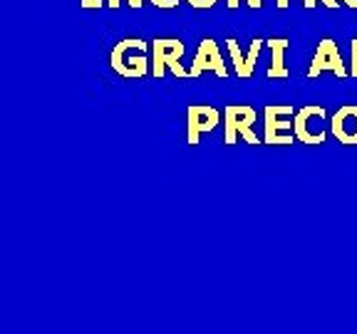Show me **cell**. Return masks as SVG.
<instances>
[{
	"label": "cell",
	"mask_w": 357,
	"mask_h": 334,
	"mask_svg": "<svg viewBox=\"0 0 357 334\" xmlns=\"http://www.w3.org/2000/svg\"><path fill=\"white\" fill-rule=\"evenodd\" d=\"M109 67L124 79H142L151 72L149 45L142 38L119 40L109 55Z\"/></svg>",
	"instance_id": "6da1fadb"
},
{
	"label": "cell",
	"mask_w": 357,
	"mask_h": 334,
	"mask_svg": "<svg viewBox=\"0 0 357 334\" xmlns=\"http://www.w3.org/2000/svg\"><path fill=\"white\" fill-rule=\"evenodd\" d=\"M293 117L296 106L290 104H268L263 109V144L271 146H290L296 144V132H293Z\"/></svg>",
	"instance_id": "7a4b0ae2"
},
{
	"label": "cell",
	"mask_w": 357,
	"mask_h": 334,
	"mask_svg": "<svg viewBox=\"0 0 357 334\" xmlns=\"http://www.w3.org/2000/svg\"><path fill=\"white\" fill-rule=\"evenodd\" d=\"M328 109L320 104H305L296 111L293 117V132H296V139L301 144L307 146H318L325 144L328 139Z\"/></svg>",
	"instance_id": "3957f363"
},
{
	"label": "cell",
	"mask_w": 357,
	"mask_h": 334,
	"mask_svg": "<svg viewBox=\"0 0 357 334\" xmlns=\"http://www.w3.org/2000/svg\"><path fill=\"white\" fill-rule=\"evenodd\" d=\"M186 52V45L178 38H156L151 40V74L162 79L167 70H172L178 79L189 77V70L181 67V57Z\"/></svg>",
	"instance_id": "277c9868"
},
{
	"label": "cell",
	"mask_w": 357,
	"mask_h": 334,
	"mask_svg": "<svg viewBox=\"0 0 357 334\" xmlns=\"http://www.w3.org/2000/svg\"><path fill=\"white\" fill-rule=\"evenodd\" d=\"M258 114L248 104H229L223 109V144H236L243 139L245 144H258V136L253 134Z\"/></svg>",
	"instance_id": "5b68a950"
},
{
	"label": "cell",
	"mask_w": 357,
	"mask_h": 334,
	"mask_svg": "<svg viewBox=\"0 0 357 334\" xmlns=\"http://www.w3.org/2000/svg\"><path fill=\"white\" fill-rule=\"evenodd\" d=\"M323 72H333L340 79L350 77V70L345 67L340 57V50H337V42L333 38H323L318 42V50H315V57H312L310 67H307V77L315 79Z\"/></svg>",
	"instance_id": "8992f818"
},
{
	"label": "cell",
	"mask_w": 357,
	"mask_h": 334,
	"mask_svg": "<svg viewBox=\"0 0 357 334\" xmlns=\"http://www.w3.org/2000/svg\"><path fill=\"white\" fill-rule=\"evenodd\" d=\"M204 72H213L221 79L229 77V67H226V62H223L216 40H211V38L201 40L199 52H196L194 62H191V67H189V77H201Z\"/></svg>",
	"instance_id": "52a82bcc"
},
{
	"label": "cell",
	"mask_w": 357,
	"mask_h": 334,
	"mask_svg": "<svg viewBox=\"0 0 357 334\" xmlns=\"http://www.w3.org/2000/svg\"><path fill=\"white\" fill-rule=\"evenodd\" d=\"M218 127V109L208 104H191L186 109V141L191 146L199 144L204 134L213 132Z\"/></svg>",
	"instance_id": "ba28073f"
},
{
	"label": "cell",
	"mask_w": 357,
	"mask_h": 334,
	"mask_svg": "<svg viewBox=\"0 0 357 334\" xmlns=\"http://www.w3.org/2000/svg\"><path fill=\"white\" fill-rule=\"evenodd\" d=\"M330 132L340 144L357 146V104H342L330 117Z\"/></svg>",
	"instance_id": "9c48e42d"
},
{
	"label": "cell",
	"mask_w": 357,
	"mask_h": 334,
	"mask_svg": "<svg viewBox=\"0 0 357 334\" xmlns=\"http://www.w3.org/2000/svg\"><path fill=\"white\" fill-rule=\"evenodd\" d=\"M266 45V40L256 38L248 47V52H243L238 47L234 38H226V47H229V55H231V62H234V70L241 79H248L256 70V62H258V55H261V47Z\"/></svg>",
	"instance_id": "30bf717a"
},
{
	"label": "cell",
	"mask_w": 357,
	"mask_h": 334,
	"mask_svg": "<svg viewBox=\"0 0 357 334\" xmlns=\"http://www.w3.org/2000/svg\"><path fill=\"white\" fill-rule=\"evenodd\" d=\"M288 38H271L266 40L271 50V65H268V79H288L290 70L285 67V50H288Z\"/></svg>",
	"instance_id": "8fae6325"
},
{
	"label": "cell",
	"mask_w": 357,
	"mask_h": 334,
	"mask_svg": "<svg viewBox=\"0 0 357 334\" xmlns=\"http://www.w3.org/2000/svg\"><path fill=\"white\" fill-rule=\"evenodd\" d=\"M350 77L357 79V38L350 42Z\"/></svg>",
	"instance_id": "7c38bea8"
},
{
	"label": "cell",
	"mask_w": 357,
	"mask_h": 334,
	"mask_svg": "<svg viewBox=\"0 0 357 334\" xmlns=\"http://www.w3.org/2000/svg\"><path fill=\"white\" fill-rule=\"evenodd\" d=\"M184 3H189V6L196 8V10H208V8L216 6L218 0H184Z\"/></svg>",
	"instance_id": "4fadbf2b"
},
{
	"label": "cell",
	"mask_w": 357,
	"mask_h": 334,
	"mask_svg": "<svg viewBox=\"0 0 357 334\" xmlns=\"http://www.w3.org/2000/svg\"><path fill=\"white\" fill-rule=\"evenodd\" d=\"M320 3H323V6H328L330 10H335V8L340 6V3H337V0H320ZM303 6H305L307 10H312V8L318 6V0H303Z\"/></svg>",
	"instance_id": "5bb4252c"
},
{
	"label": "cell",
	"mask_w": 357,
	"mask_h": 334,
	"mask_svg": "<svg viewBox=\"0 0 357 334\" xmlns=\"http://www.w3.org/2000/svg\"><path fill=\"white\" fill-rule=\"evenodd\" d=\"M151 6L159 8V10H172V8H176L181 0H149Z\"/></svg>",
	"instance_id": "9a60e30c"
},
{
	"label": "cell",
	"mask_w": 357,
	"mask_h": 334,
	"mask_svg": "<svg viewBox=\"0 0 357 334\" xmlns=\"http://www.w3.org/2000/svg\"><path fill=\"white\" fill-rule=\"evenodd\" d=\"M102 6H105L102 0H79V8H84V10H100Z\"/></svg>",
	"instance_id": "2e32d148"
},
{
	"label": "cell",
	"mask_w": 357,
	"mask_h": 334,
	"mask_svg": "<svg viewBox=\"0 0 357 334\" xmlns=\"http://www.w3.org/2000/svg\"><path fill=\"white\" fill-rule=\"evenodd\" d=\"M245 3H248L253 10H261V6H263V0H245Z\"/></svg>",
	"instance_id": "e0dca14e"
},
{
	"label": "cell",
	"mask_w": 357,
	"mask_h": 334,
	"mask_svg": "<svg viewBox=\"0 0 357 334\" xmlns=\"http://www.w3.org/2000/svg\"><path fill=\"white\" fill-rule=\"evenodd\" d=\"M127 3L132 8H142V6H144V0H127Z\"/></svg>",
	"instance_id": "ac0fdd59"
},
{
	"label": "cell",
	"mask_w": 357,
	"mask_h": 334,
	"mask_svg": "<svg viewBox=\"0 0 357 334\" xmlns=\"http://www.w3.org/2000/svg\"><path fill=\"white\" fill-rule=\"evenodd\" d=\"M275 6H278V10H285V8H288V0H275Z\"/></svg>",
	"instance_id": "d6986e66"
},
{
	"label": "cell",
	"mask_w": 357,
	"mask_h": 334,
	"mask_svg": "<svg viewBox=\"0 0 357 334\" xmlns=\"http://www.w3.org/2000/svg\"><path fill=\"white\" fill-rule=\"evenodd\" d=\"M340 3H345L347 8H355L357 10V0H340Z\"/></svg>",
	"instance_id": "ffe728a7"
},
{
	"label": "cell",
	"mask_w": 357,
	"mask_h": 334,
	"mask_svg": "<svg viewBox=\"0 0 357 334\" xmlns=\"http://www.w3.org/2000/svg\"><path fill=\"white\" fill-rule=\"evenodd\" d=\"M226 6H229L231 10H236V8H238V0H229V3H226Z\"/></svg>",
	"instance_id": "44dd1931"
},
{
	"label": "cell",
	"mask_w": 357,
	"mask_h": 334,
	"mask_svg": "<svg viewBox=\"0 0 357 334\" xmlns=\"http://www.w3.org/2000/svg\"><path fill=\"white\" fill-rule=\"evenodd\" d=\"M107 6H109V8H119V0H109Z\"/></svg>",
	"instance_id": "7402d4cb"
}]
</instances>
